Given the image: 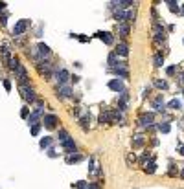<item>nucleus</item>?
<instances>
[{
	"instance_id": "f257e3e1",
	"label": "nucleus",
	"mask_w": 184,
	"mask_h": 189,
	"mask_svg": "<svg viewBox=\"0 0 184 189\" xmlns=\"http://www.w3.org/2000/svg\"><path fill=\"white\" fill-rule=\"evenodd\" d=\"M30 26V20L28 18H22V20H18V22L15 24V28H13V35L15 37H20L24 31H26V28Z\"/></svg>"
},
{
	"instance_id": "f03ea898",
	"label": "nucleus",
	"mask_w": 184,
	"mask_h": 189,
	"mask_svg": "<svg viewBox=\"0 0 184 189\" xmlns=\"http://www.w3.org/2000/svg\"><path fill=\"white\" fill-rule=\"evenodd\" d=\"M20 92H22V97L26 101H30V103L35 101V92H33L28 85H20Z\"/></svg>"
},
{
	"instance_id": "7ed1b4c3",
	"label": "nucleus",
	"mask_w": 184,
	"mask_h": 189,
	"mask_svg": "<svg viewBox=\"0 0 184 189\" xmlns=\"http://www.w3.org/2000/svg\"><path fill=\"white\" fill-rule=\"evenodd\" d=\"M114 74H116L118 77H129V72H127L125 62H116V66H114Z\"/></svg>"
},
{
	"instance_id": "20e7f679",
	"label": "nucleus",
	"mask_w": 184,
	"mask_h": 189,
	"mask_svg": "<svg viewBox=\"0 0 184 189\" xmlns=\"http://www.w3.org/2000/svg\"><path fill=\"white\" fill-rule=\"evenodd\" d=\"M138 121H140L142 127H151L153 121H155V114H153V112H149V114H144V116H140Z\"/></svg>"
},
{
	"instance_id": "39448f33",
	"label": "nucleus",
	"mask_w": 184,
	"mask_h": 189,
	"mask_svg": "<svg viewBox=\"0 0 184 189\" xmlns=\"http://www.w3.org/2000/svg\"><path fill=\"white\" fill-rule=\"evenodd\" d=\"M109 88H111V90H114V92H124V83H121L120 79H112V81H109Z\"/></svg>"
},
{
	"instance_id": "423d86ee",
	"label": "nucleus",
	"mask_w": 184,
	"mask_h": 189,
	"mask_svg": "<svg viewBox=\"0 0 184 189\" xmlns=\"http://www.w3.org/2000/svg\"><path fill=\"white\" fill-rule=\"evenodd\" d=\"M55 77L59 81V85H65V83L70 79V74H68V70H59V72L55 74Z\"/></svg>"
},
{
	"instance_id": "0eeeda50",
	"label": "nucleus",
	"mask_w": 184,
	"mask_h": 189,
	"mask_svg": "<svg viewBox=\"0 0 184 189\" xmlns=\"http://www.w3.org/2000/svg\"><path fill=\"white\" fill-rule=\"evenodd\" d=\"M61 145H63V149H65L66 152H76V143H74L72 138H68V139H65V142H61Z\"/></svg>"
},
{
	"instance_id": "6e6552de",
	"label": "nucleus",
	"mask_w": 184,
	"mask_h": 189,
	"mask_svg": "<svg viewBox=\"0 0 184 189\" xmlns=\"http://www.w3.org/2000/svg\"><path fill=\"white\" fill-rule=\"evenodd\" d=\"M55 121H57V118L53 116V114H50V116H44L43 125H44L46 129H53V127H55Z\"/></svg>"
},
{
	"instance_id": "1a4fd4ad",
	"label": "nucleus",
	"mask_w": 184,
	"mask_h": 189,
	"mask_svg": "<svg viewBox=\"0 0 184 189\" xmlns=\"http://www.w3.org/2000/svg\"><path fill=\"white\" fill-rule=\"evenodd\" d=\"M111 4L114 6V8H118V11H120L124 8H131L134 2H133V0H118V2H111Z\"/></svg>"
},
{
	"instance_id": "9d476101",
	"label": "nucleus",
	"mask_w": 184,
	"mask_h": 189,
	"mask_svg": "<svg viewBox=\"0 0 184 189\" xmlns=\"http://www.w3.org/2000/svg\"><path fill=\"white\" fill-rule=\"evenodd\" d=\"M164 37H166V31H164V28H162L160 24H155V39L156 40H164Z\"/></svg>"
},
{
	"instance_id": "9b49d317",
	"label": "nucleus",
	"mask_w": 184,
	"mask_h": 189,
	"mask_svg": "<svg viewBox=\"0 0 184 189\" xmlns=\"http://www.w3.org/2000/svg\"><path fill=\"white\" fill-rule=\"evenodd\" d=\"M98 37L103 40L105 44H112V35L107 33V31H98Z\"/></svg>"
},
{
	"instance_id": "f8f14e48",
	"label": "nucleus",
	"mask_w": 184,
	"mask_h": 189,
	"mask_svg": "<svg viewBox=\"0 0 184 189\" xmlns=\"http://www.w3.org/2000/svg\"><path fill=\"white\" fill-rule=\"evenodd\" d=\"M116 53H118V55H121V57H127V55H129V48H127V44H124V42L118 44Z\"/></svg>"
},
{
	"instance_id": "ddd939ff",
	"label": "nucleus",
	"mask_w": 184,
	"mask_h": 189,
	"mask_svg": "<svg viewBox=\"0 0 184 189\" xmlns=\"http://www.w3.org/2000/svg\"><path fill=\"white\" fill-rule=\"evenodd\" d=\"M57 94H59L61 97H70V96H72V88H68V86H61V88L57 90Z\"/></svg>"
},
{
	"instance_id": "4468645a",
	"label": "nucleus",
	"mask_w": 184,
	"mask_h": 189,
	"mask_svg": "<svg viewBox=\"0 0 184 189\" xmlns=\"http://www.w3.org/2000/svg\"><path fill=\"white\" fill-rule=\"evenodd\" d=\"M37 50H39V53L43 55V57H44V55H50V48L46 46V44H43V42H40V44L37 46Z\"/></svg>"
},
{
	"instance_id": "2eb2a0df",
	"label": "nucleus",
	"mask_w": 184,
	"mask_h": 189,
	"mask_svg": "<svg viewBox=\"0 0 184 189\" xmlns=\"http://www.w3.org/2000/svg\"><path fill=\"white\" fill-rule=\"evenodd\" d=\"M50 143H52V138H48V136H44L43 139L39 142V145H40V149H46V147H50Z\"/></svg>"
},
{
	"instance_id": "dca6fc26",
	"label": "nucleus",
	"mask_w": 184,
	"mask_h": 189,
	"mask_svg": "<svg viewBox=\"0 0 184 189\" xmlns=\"http://www.w3.org/2000/svg\"><path fill=\"white\" fill-rule=\"evenodd\" d=\"M112 118V114L111 112H101V116H99V123H107L109 120Z\"/></svg>"
},
{
	"instance_id": "f3484780",
	"label": "nucleus",
	"mask_w": 184,
	"mask_h": 189,
	"mask_svg": "<svg viewBox=\"0 0 184 189\" xmlns=\"http://www.w3.org/2000/svg\"><path fill=\"white\" fill-rule=\"evenodd\" d=\"M155 86L160 88V90H166V88H168V83H166L164 79H156V81H155Z\"/></svg>"
},
{
	"instance_id": "a211bd4d",
	"label": "nucleus",
	"mask_w": 184,
	"mask_h": 189,
	"mask_svg": "<svg viewBox=\"0 0 184 189\" xmlns=\"http://www.w3.org/2000/svg\"><path fill=\"white\" fill-rule=\"evenodd\" d=\"M168 107H169V108H175V110H177V108H180V107H182V103H180V99H171V101H169V105H168Z\"/></svg>"
},
{
	"instance_id": "6ab92c4d",
	"label": "nucleus",
	"mask_w": 184,
	"mask_h": 189,
	"mask_svg": "<svg viewBox=\"0 0 184 189\" xmlns=\"http://www.w3.org/2000/svg\"><path fill=\"white\" fill-rule=\"evenodd\" d=\"M158 130L164 132V134H168V132L171 130V125H169V123H160V125H158Z\"/></svg>"
},
{
	"instance_id": "aec40b11",
	"label": "nucleus",
	"mask_w": 184,
	"mask_h": 189,
	"mask_svg": "<svg viewBox=\"0 0 184 189\" xmlns=\"http://www.w3.org/2000/svg\"><path fill=\"white\" fill-rule=\"evenodd\" d=\"M79 160H83V156H81V154H76V156H68V158H66V164H76V162H79Z\"/></svg>"
},
{
	"instance_id": "412c9836",
	"label": "nucleus",
	"mask_w": 184,
	"mask_h": 189,
	"mask_svg": "<svg viewBox=\"0 0 184 189\" xmlns=\"http://www.w3.org/2000/svg\"><path fill=\"white\" fill-rule=\"evenodd\" d=\"M120 35H124V37L129 35V24H124V22L120 24Z\"/></svg>"
},
{
	"instance_id": "4be33fe9",
	"label": "nucleus",
	"mask_w": 184,
	"mask_h": 189,
	"mask_svg": "<svg viewBox=\"0 0 184 189\" xmlns=\"http://www.w3.org/2000/svg\"><path fill=\"white\" fill-rule=\"evenodd\" d=\"M168 6H169V9H171L173 13H179V6H175L177 2H175V0H168V2H166Z\"/></svg>"
},
{
	"instance_id": "5701e85b",
	"label": "nucleus",
	"mask_w": 184,
	"mask_h": 189,
	"mask_svg": "<svg viewBox=\"0 0 184 189\" xmlns=\"http://www.w3.org/2000/svg\"><path fill=\"white\" fill-rule=\"evenodd\" d=\"M155 64L156 66H162V64H164V57H162L160 53H155Z\"/></svg>"
},
{
	"instance_id": "b1692460",
	"label": "nucleus",
	"mask_w": 184,
	"mask_h": 189,
	"mask_svg": "<svg viewBox=\"0 0 184 189\" xmlns=\"http://www.w3.org/2000/svg\"><path fill=\"white\" fill-rule=\"evenodd\" d=\"M153 107H155L156 110H162V107H164V103H162V99H160V97H158V99H155V101H153Z\"/></svg>"
},
{
	"instance_id": "393cba45",
	"label": "nucleus",
	"mask_w": 184,
	"mask_h": 189,
	"mask_svg": "<svg viewBox=\"0 0 184 189\" xmlns=\"http://www.w3.org/2000/svg\"><path fill=\"white\" fill-rule=\"evenodd\" d=\"M59 142H65V139H68V138H70V136H68V132L66 130H59Z\"/></svg>"
},
{
	"instance_id": "a878e982",
	"label": "nucleus",
	"mask_w": 184,
	"mask_h": 189,
	"mask_svg": "<svg viewBox=\"0 0 184 189\" xmlns=\"http://www.w3.org/2000/svg\"><path fill=\"white\" fill-rule=\"evenodd\" d=\"M109 64H111L112 68L116 66V53H111V55H109Z\"/></svg>"
},
{
	"instance_id": "bb28decb",
	"label": "nucleus",
	"mask_w": 184,
	"mask_h": 189,
	"mask_svg": "<svg viewBox=\"0 0 184 189\" xmlns=\"http://www.w3.org/2000/svg\"><path fill=\"white\" fill-rule=\"evenodd\" d=\"M146 173H155V162L146 164Z\"/></svg>"
},
{
	"instance_id": "cd10ccee",
	"label": "nucleus",
	"mask_w": 184,
	"mask_h": 189,
	"mask_svg": "<svg viewBox=\"0 0 184 189\" xmlns=\"http://www.w3.org/2000/svg\"><path fill=\"white\" fill-rule=\"evenodd\" d=\"M39 130H40V125L37 123V125H33V127H31V136H37L39 134Z\"/></svg>"
},
{
	"instance_id": "c85d7f7f",
	"label": "nucleus",
	"mask_w": 184,
	"mask_h": 189,
	"mask_svg": "<svg viewBox=\"0 0 184 189\" xmlns=\"http://www.w3.org/2000/svg\"><path fill=\"white\" fill-rule=\"evenodd\" d=\"M74 187H76V189H85L87 187V182H77V184H74Z\"/></svg>"
},
{
	"instance_id": "c756f323",
	"label": "nucleus",
	"mask_w": 184,
	"mask_h": 189,
	"mask_svg": "<svg viewBox=\"0 0 184 189\" xmlns=\"http://www.w3.org/2000/svg\"><path fill=\"white\" fill-rule=\"evenodd\" d=\"M136 162V156L134 154H127V164H134Z\"/></svg>"
},
{
	"instance_id": "7c9ffc66",
	"label": "nucleus",
	"mask_w": 184,
	"mask_h": 189,
	"mask_svg": "<svg viewBox=\"0 0 184 189\" xmlns=\"http://www.w3.org/2000/svg\"><path fill=\"white\" fill-rule=\"evenodd\" d=\"M28 112H30V110H28V107H24L22 110H20V116H22V118H28Z\"/></svg>"
},
{
	"instance_id": "2f4dec72",
	"label": "nucleus",
	"mask_w": 184,
	"mask_h": 189,
	"mask_svg": "<svg viewBox=\"0 0 184 189\" xmlns=\"http://www.w3.org/2000/svg\"><path fill=\"white\" fill-rule=\"evenodd\" d=\"M140 143H142V136L136 134V138H134V145H140Z\"/></svg>"
},
{
	"instance_id": "473e14b6",
	"label": "nucleus",
	"mask_w": 184,
	"mask_h": 189,
	"mask_svg": "<svg viewBox=\"0 0 184 189\" xmlns=\"http://www.w3.org/2000/svg\"><path fill=\"white\" fill-rule=\"evenodd\" d=\"M4 86H6V90H11V83L9 81H4Z\"/></svg>"
},
{
	"instance_id": "72a5a7b5",
	"label": "nucleus",
	"mask_w": 184,
	"mask_h": 189,
	"mask_svg": "<svg viewBox=\"0 0 184 189\" xmlns=\"http://www.w3.org/2000/svg\"><path fill=\"white\" fill-rule=\"evenodd\" d=\"M85 189H99V187H98V185H96V184H90V185H87V187H85Z\"/></svg>"
},
{
	"instance_id": "f704fd0d",
	"label": "nucleus",
	"mask_w": 184,
	"mask_h": 189,
	"mask_svg": "<svg viewBox=\"0 0 184 189\" xmlns=\"http://www.w3.org/2000/svg\"><path fill=\"white\" fill-rule=\"evenodd\" d=\"M166 72H168V74H169V75H171V74H173V72H175V66H169V68H168V70H166Z\"/></svg>"
},
{
	"instance_id": "c9c22d12",
	"label": "nucleus",
	"mask_w": 184,
	"mask_h": 189,
	"mask_svg": "<svg viewBox=\"0 0 184 189\" xmlns=\"http://www.w3.org/2000/svg\"><path fill=\"white\" fill-rule=\"evenodd\" d=\"M4 8H6V2H0V11H2Z\"/></svg>"
},
{
	"instance_id": "e433bc0d",
	"label": "nucleus",
	"mask_w": 184,
	"mask_h": 189,
	"mask_svg": "<svg viewBox=\"0 0 184 189\" xmlns=\"http://www.w3.org/2000/svg\"><path fill=\"white\" fill-rule=\"evenodd\" d=\"M179 152H180V154L184 156V145H182V147H180V149H179Z\"/></svg>"
},
{
	"instance_id": "4c0bfd02",
	"label": "nucleus",
	"mask_w": 184,
	"mask_h": 189,
	"mask_svg": "<svg viewBox=\"0 0 184 189\" xmlns=\"http://www.w3.org/2000/svg\"><path fill=\"white\" fill-rule=\"evenodd\" d=\"M180 176H182V178H184V169H182V173H180Z\"/></svg>"
},
{
	"instance_id": "58836bf2",
	"label": "nucleus",
	"mask_w": 184,
	"mask_h": 189,
	"mask_svg": "<svg viewBox=\"0 0 184 189\" xmlns=\"http://www.w3.org/2000/svg\"><path fill=\"white\" fill-rule=\"evenodd\" d=\"M182 42H184V40H182Z\"/></svg>"
},
{
	"instance_id": "ea45409f",
	"label": "nucleus",
	"mask_w": 184,
	"mask_h": 189,
	"mask_svg": "<svg viewBox=\"0 0 184 189\" xmlns=\"http://www.w3.org/2000/svg\"><path fill=\"white\" fill-rule=\"evenodd\" d=\"M182 13H184V11H182Z\"/></svg>"
}]
</instances>
